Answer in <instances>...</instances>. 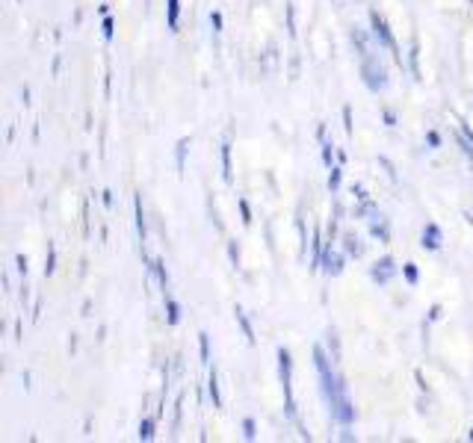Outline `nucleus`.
Instances as JSON below:
<instances>
[{
  "label": "nucleus",
  "instance_id": "f257e3e1",
  "mask_svg": "<svg viewBox=\"0 0 473 443\" xmlns=\"http://www.w3.org/2000/svg\"><path fill=\"white\" fill-rule=\"evenodd\" d=\"M313 367H317V375H320V390H323V399H326V408H331L334 399H338L341 375L331 370V360L323 352V346H313Z\"/></svg>",
  "mask_w": 473,
  "mask_h": 443
},
{
  "label": "nucleus",
  "instance_id": "f03ea898",
  "mask_svg": "<svg viewBox=\"0 0 473 443\" xmlns=\"http://www.w3.org/2000/svg\"><path fill=\"white\" fill-rule=\"evenodd\" d=\"M279 378H281V390H284V414L296 419V399H293V358L281 346L279 349Z\"/></svg>",
  "mask_w": 473,
  "mask_h": 443
},
{
  "label": "nucleus",
  "instance_id": "7ed1b4c3",
  "mask_svg": "<svg viewBox=\"0 0 473 443\" xmlns=\"http://www.w3.org/2000/svg\"><path fill=\"white\" fill-rule=\"evenodd\" d=\"M370 30H373V38H376V42H379L385 51H390V53H393V59H397V63L402 66V53H400V48H397V38H393V33H390L388 21H385V18H382L376 9L370 12Z\"/></svg>",
  "mask_w": 473,
  "mask_h": 443
},
{
  "label": "nucleus",
  "instance_id": "20e7f679",
  "mask_svg": "<svg viewBox=\"0 0 473 443\" xmlns=\"http://www.w3.org/2000/svg\"><path fill=\"white\" fill-rule=\"evenodd\" d=\"M361 77H364V86L370 92H385L388 89V71L382 68V63L376 56L361 59Z\"/></svg>",
  "mask_w": 473,
  "mask_h": 443
},
{
  "label": "nucleus",
  "instance_id": "39448f33",
  "mask_svg": "<svg viewBox=\"0 0 473 443\" xmlns=\"http://www.w3.org/2000/svg\"><path fill=\"white\" fill-rule=\"evenodd\" d=\"M393 275H397V260L393 257H382V260H376V264L370 266V278L376 281V284H390L393 281Z\"/></svg>",
  "mask_w": 473,
  "mask_h": 443
},
{
  "label": "nucleus",
  "instance_id": "423d86ee",
  "mask_svg": "<svg viewBox=\"0 0 473 443\" xmlns=\"http://www.w3.org/2000/svg\"><path fill=\"white\" fill-rule=\"evenodd\" d=\"M420 246H423L426 251H441L444 234H441V228L435 225V222H426V228H423V234H420Z\"/></svg>",
  "mask_w": 473,
  "mask_h": 443
},
{
  "label": "nucleus",
  "instance_id": "0eeeda50",
  "mask_svg": "<svg viewBox=\"0 0 473 443\" xmlns=\"http://www.w3.org/2000/svg\"><path fill=\"white\" fill-rule=\"evenodd\" d=\"M323 272L331 275V278H338L343 272V254L341 251H334L331 243H326V254H323Z\"/></svg>",
  "mask_w": 473,
  "mask_h": 443
},
{
  "label": "nucleus",
  "instance_id": "6e6552de",
  "mask_svg": "<svg viewBox=\"0 0 473 443\" xmlns=\"http://www.w3.org/2000/svg\"><path fill=\"white\" fill-rule=\"evenodd\" d=\"M352 45L358 48L361 59L376 56V48H373V38H370V36H367V30H361V27H352Z\"/></svg>",
  "mask_w": 473,
  "mask_h": 443
},
{
  "label": "nucleus",
  "instance_id": "1a4fd4ad",
  "mask_svg": "<svg viewBox=\"0 0 473 443\" xmlns=\"http://www.w3.org/2000/svg\"><path fill=\"white\" fill-rule=\"evenodd\" d=\"M370 234L379 239V243H390V228H388V219L379 216V213H373L370 216Z\"/></svg>",
  "mask_w": 473,
  "mask_h": 443
},
{
  "label": "nucleus",
  "instance_id": "9d476101",
  "mask_svg": "<svg viewBox=\"0 0 473 443\" xmlns=\"http://www.w3.org/2000/svg\"><path fill=\"white\" fill-rule=\"evenodd\" d=\"M166 27L177 33L181 27V0H166Z\"/></svg>",
  "mask_w": 473,
  "mask_h": 443
},
{
  "label": "nucleus",
  "instance_id": "9b49d317",
  "mask_svg": "<svg viewBox=\"0 0 473 443\" xmlns=\"http://www.w3.org/2000/svg\"><path fill=\"white\" fill-rule=\"evenodd\" d=\"M234 319H236V325H240L243 337L249 340V343H254V340H258V337H254V328H251V322H249V316H246V311H243L240 305L234 308Z\"/></svg>",
  "mask_w": 473,
  "mask_h": 443
},
{
  "label": "nucleus",
  "instance_id": "f8f14e48",
  "mask_svg": "<svg viewBox=\"0 0 473 443\" xmlns=\"http://www.w3.org/2000/svg\"><path fill=\"white\" fill-rule=\"evenodd\" d=\"M343 251H346V257H355V260H358V257L364 254L361 239L355 236V234H343Z\"/></svg>",
  "mask_w": 473,
  "mask_h": 443
},
{
  "label": "nucleus",
  "instance_id": "ddd939ff",
  "mask_svg": "<svg viewBox=\"0 0 473 443\" xmlns=\"http://www.w3.org/2000/svg\"><path fill=\"white\" fill-rule=\"evenodd\" d=\"M163 308H166V322H169V325H177V322H181V305H177V301L172 298V296H166L163 298Z\"/></svg>",
  "mask_w": 473,
  "mask_h": 443
},
{
  "label": "nucleus",
  "instance_id": "4468645a",
  "mask_svg": "<svg viewBox=\"0 0 473 443\" xmlns=\"http://www.w3.org/2000/svg\"><path fill=\"white\" fill-rule=\"evenodd\" d=\"M207 396L213 402V408H222V393H219V378H216V370L207 375Z\"/></svg>",
  "mask_w": 473,
  "mask_h": 443
},
{
  "label": "nucleus",
  "instance_id": "2eb2a0df",
  "mask_svg": "<svg viewBox=\"0 0 473 443\" xmlns=\"http://www.w3.org/2000/svg\"><path fill=\"white\" fill-rule=\"evenodd\" d=\"M133 213H136V234L145 243V210H142V198L133 195Z\"/></svg>",
  "mask_w": 473,
  "mask_h": 443
},
{
  "label": "nucleus",
  "instance_id": "dca6fc26",
  "mask_svg": "<svg viewBox=\"0 0 473 443\" xmlns=\"http://www.w3.org/2000/svg\"><path fill=\"white\" fill-rule=\"evenodd\" d=\"M148 272H154V275H157V281H160V290L166 293V290H169V272H166V264H163V260H151Z\"/></svg>",
  "mask_w": 473,
  "mask_h": 443
},
{
  "label": "nucleus",
  "instance_id": "f3484780",
  "mask_svg": "<svg viewBox=\"0 0 473 443\" xmlns=\"http://www.w3.org/2000/svg\"><path fill=\"white\" fill-rule=\"evenodd\" d=\"M219 154H222V177L231 184V180H234V166H231V142H222Z\"/></svg>",
  "mask_w": 473,
  "mask_h": 443
},
{
  "label": "nucleus",
  "instance_id": "a211bd4d",
  "mask_svg": "<svg viewBox=\"0 0 473 443\" xmlns=\"http://www.w3.org/2000/svg\"><path fill=\"white\" fill-rule=\"evenodd\" d=\"M187 148H189V139H181L175 148V163H177V174H184L187 169Z\"/></svg>",
  "mask_w": 473,
  "mask_h": 443
},
{
  "label": "nucleus",
  "instance_id": "6ab92c4d",
  "mask_svg": "<svg viewBox=\"0 0 473 443\" xmlns=\"http://www.w3.org/2000/svg\"><path fill=\"white\" fill-rule=\"evenodd\" d=\"M154 432H157V422L151 417H142L140 419V432H136V437L140 440H154Z\"/></svg>",
  "mask_w": 473,
  "mask_h": 443
},
{
  "label": "nucleus",
  "instance_id": "aec40b11",
  "mask_svg": "<svg viewBox=\"0 0 473 443\" xmlns=\"http://www.w3.org/2000/svg\"><path fill=\"white\" fill-rule=\"evenodd\" d=\"M402 278L408 281L411 287H417V284H420V269H417V264H402Z\"/></svg>",
  "mask_w": 473,
  "mask_h": 443
},
{
  "label": "nucleus",
  "instance_id": "412c9836",
  "mask_svg": "<svg viewBox=\"0 0 473 443\" xmlns=\"http://www.w3.org/2000/svg\"><path fill=\"white\" fill-rule=\"evenodd\" d=\"M199 352H202V364H210V334L207 331L199 334Z\"/></svg>",
  "mask_w": 473,
  "mask_h": 443
},
{
  "label": "nucleus",
  "instance_id": "4be33fe9",
  "mask_svg": "<svg viewBox=\"0 0 473 443\" xmlns=\"http://www.w3.org/2000/svg\"><path fill=\"white\" fill-rule=\"evenodd\" d=\"M341 177H343V172H341L338 166H331V169H328V189H331V192H338V189H341Z\"/></svg>",
  "mask_w": 473,
  "mask_h": 443
},
{
  "label": "nucleus",
  "instance_id": "5701e85b",
  "mask_svg": "<svg viewBox=\"0 0 473 443\" xmlns=\"http://www.w3.org/2000/svg\"><path fill=\"white\" fill-rule=\"evenodd\" d=\"M243 437H246V440H254V437H258V422H254L251 417L243 419Z\"/></svg>",
  "mask_w": 473,
  "mask_h": 443
},
{
  "label": "nucleus",
  "instance_id": "b1692460",
  "mask_svg": "<svg viewBox=\"0 0 473 443\" xmlns=\"http://www.w3.org/2000/svg\"><path fill=\"white\" fill-rule=\"evenodd\" d=\"M236 207H240V216H243V225H251V207L246 198H236Z\"/></svg>",
  "mask_w": 473,
  "mask_h": 443
},
{
  "label": "nucleus",
  "instance_id": "393cba45",
  "mask_svg": "<svg viewBox=\"0 0 473 443\" xmlns=\"http://www.w3.org/2000/svg\"><path fill=\"white\" fill-rule=\"evenodd\" d=\"M228 260H231V266H240V249H236V239H228Z\"/></svg>",
  "mask_w": 473,
  "mask_h": 443
},
{
  "label": "nucleus",
  "instance_id": "a878e982",
  "mask_svg": "<svg viewBox=\"0 0 473 443\" xmlns=\"http://www.w3.org/2000/svg\"><path fill=\"white\" fill-rule=\"evenodd\" d=\"M101 30H104V38L107 42H113V36H115V21L110 15H104V24H101Z\"/></svg>",
  "mask_w": 473,
  "mask_h": 443
},
{
  "label": "nucleus",
  "instance_id": "bb28decb",
  "mask_svg": "<svg viewBox=\"0 0 473 443\" xmlns=\"http://www.w3.org/2000/svg\"><path fill=\"white\" fill-rule=\"evenodd\" d=\"M53 264H56V249H53V246H48V257H45V275H53V269H56Z\"/></svg>",
  "mask_w": 473,
  "mask_h": 443
},
{
  "label": "nucleus",
  "instance_id": "cd10ccee",
  "mask_svg": "<svg viewBox=\"0 0 473 443\" xmlns=\"http://www.w3.org/2000/svg\"><path fill=\"white\" fill-rule=\"evenodd\" d=\"M426 145L435 151V148H441V133L438 130H426Z\"/></svg>",
  "mask_w": 473,
  "mask_h": 443
},
{
  "label": "nucleus",
  "instance_id": "c85d7f7f",
  "mask_svg": "<svg viewBox=\"0 0 473 443\" xmlns=\"http://www.w3.org/2000/svg\"><path fill=\"white\" fill-rule=\"evenodd\" d=\"M331 160H334V145L323 139V163H326L328 169H331Z\"/></svg>",
  "mask_w": 473,
  "mask_h": 443
},
{
  "label": "nucleus",
  "instance_id": "c756f323",
  "mask_svg": "<svg viewBox=\"0 0 473 443\" xmlns=\"http://www.w3.org/2000/svg\"><path fill=\"white\" fill-rule=\"evenodd\" d=\"M222 24H225V21H222V12L213 9V12H210V27H213V33H222Z\"/></svg>",
  "mask_w": 473,
  "mask_h": 443
},
{
  "label": "nucleus",
  "instance_id": "7c9ffc66",
  "mask_svg": "<svg viewBox=\"0 0 473 443\" xmlns=\"http://www.w3.org/2000/svg\"><path fill=\"white\" fill-rule=\"evenodd\" d=\"M408 59H411V71H414V77H417V80H420V66H417V45H414V48H411Z\"/></svg>",
  "mask_w": 473,
  "mask_h": 443
},
{
  "label": "nucleus",
  "instance_id": "2f4dec72",
  "mask_svg": "<svg viewBox=\"0 0 473 443\" xmlns=\"http://www.w3.org/2000/svg\"><path fill=\"white\" fill-rule=\"evenodd\" d=\"M343 130L352 133V107H343Z\"/></svg>",
  "mask_w": 473,
  "mask_h": 443
},
{
  "label": "nucleus",
  "instance_id": "473e14b6",
  "mask_svg": "<svg viewBox=\"0 0 473 443\" xmlns=\"http://www.w3.org/2000/svg\"><path fill=\"white\" fill-rule=\"evenodd\" d=\"M382 118H385V125H388V127H397V115H393L390 110H382Z\"/></svg>",
  "mask_w": 473,
  "mask_h": 443
},
{
  "label": "nucleus",
  "instance_id": "72a5a7b5",
  "mask_svg": "<svg viewBox=\"0 0 473 443\" xmlns=\"http://www.w3.org/2000/svg\"><path fill=\"white\" fill-rule=\"evenodd\" d=\"M15 264H18V272L27 275V257H24V254H18V257H15Z\"/></svg>",
  "mask_w": 473,
  "mask_h": 443
},
{
  "label": "nucleus",
  "instance_id": "f704fd0d",
  "mask_svg": "<svg viewBox=\"0 0 473 443\" xmlns=\"http://www.w3.org/2000/svg\"><path fill=\"white\" fill-rule=\"evenodd\" d=\"M459 130H462V133H464V136L470 139V145H473V127H470L467 122H459Z\"/></svg>",
  "mask_w": 473,
  "mask_h": 443
},
{
  "label": "nucleus",
  "instance_id": "c9c22d12",
  "mask_svg": "<svg viewBox=\"0 0 473 443\" xmlns=\"http://www.w3.org/2000/svg\"><path fill=\"white\" fill-rule=\"evenodd\" d=\"M441 319V305H432V311H429V322H438Z\"/></svg>",
  "mask_w": 473,
  "mask_h": 443
},
{
  "label": "nucleus",
  "instance_id": "e433bc0d",
  "mask_svg": "<svg viewBox=\"0 0 473 443\" xmlns=\"http://www.w3.org/2000/svg\"><path fill=\"white\" fill-rule=\"evenodd\" d=\"M104 204H107V207H113V192H110V189L104 192Z\"/></svg>",
  "mask_w": 473,
  "mask_h": 443
},
{
  "label": "nucleus",
  "instance_id": "4c0bfd02",
  "mask_svg": "<svg viewBox=\"0 0 473 443\" xmlns=\"http://www.w3.org/2000/svg\"><path fill=\"white\" fill-rule=\"evenodd\" d=\"M464 219H467V225H473V216L470 213H464Z\"/></svg>",
  "mask_w": 473,
  "mask_h": 443
},
{
  "label": "nucleus",
  "instance_id": "58836bf2",
  "mask_svg": "<svg viewBox=\"0 0 473 443\" xmlns=\"http://www.w3.org/2000/svg\"><path fill=\"white\" fill-rule=\"evenodd\" d=\"M467 440H473V429H470V432H467Z\"/></svg>",
  "mask_w": 473,
  "mask_h": 443
},
{
  "label": "nucleus",
  "instance_id": "ea45409f",
  "mask_svg": "<svg viewBox=\"0 0 473 443\" xmlns=\"http://www.w3.org/2000/svg\"><path fill=\"white\" fill-rule=\"evenodd\" d=\"M338 4H343V0H338Z\"/></svg>",
  "mask_w": 473,
  "mask_h": 443
}]
</instances>
